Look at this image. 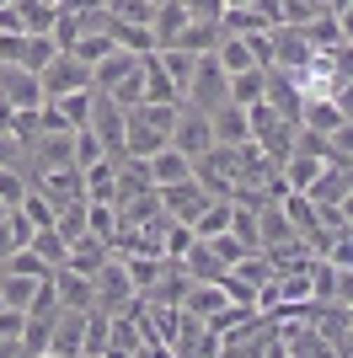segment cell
Here are the masks:
<instances>
[{
	"label": "cell",
	"instance_id": "1",
	"mask_svg": "<svg viewBox=\"0 0 353 358\" xmlns=\"http://www.w3.org/2000/svg\"><path fill=\"white\" fill-rule=\"evenodd\" d=\"M182 102L188 107H198V113H214V107H225L230 102V75L214 64V54H204V59L193 64V75H188V86H182Z\"/></svg>",
	"mask_w": 353,
	"mask_h": 358
},
{
	"label": "cell",
	"instance_id": "2",
	"mask_svg": "<svg viewBox=\"0 0 353 358\" xmlns=\"http://www.w3.org/2000/svg\"><path fill=\"white\" fill-rule=\"evenodd\" d=\"M59 54V43L48 32H0V64H16V70H43Z\"/></svg>",
	"mask_w": 353,
	"mask_h": 358
},
{
	"label": "cell",
	"instance_id": "3",
	"mask_svg": "<svg viewBox=\"0 0 353 358\" xmlns=\"http://www.w3.org/2000/svg\"><path fill=\"white\" fill-rule=\"evenodd\" d=\"M38 86H43V102H54V96H70V91H91V70L75 54H64L59 48L54 59L38 70Z\"/></svg>",
	"mask_w": 353,
	"mask_h": 358
},
{
	"label": "cell",
	"instance_id": "4",
	"mask_svg": "<svg viewBox=\"0 0 353 358\" xmlns=\"http://www.w3.org/2000/svg\"><path fill=\"white\" fill-rule=\"evenodd\" d=\"M166 145L182 150L188 161H198L209 145H214V134H209V113H198V107L176 102V118H172V134H166Z\"/></svg>",
	"mask_w": 353,
	"mask_h": 358
},
{
	"label": "cell",
	"instance_id": "5",
	"mask_svg": "<svg viewBox=\"0 0 353 358\" xmlns=\"http://www.w3.org/2000/svg\"><path fill=\"white\" fill-rule=\"evenodd\" d=\"M86 129L102 139L107 155H123V107L107 96V91H91V113H86Z\"/></svg>",
	"mask_w": 353,
	"mask_h": 358
},
{
	"label": "cell",
	"instance_id": "6",
	"mask_svg": "<svg viewBox=\"0 0 353 358\" xmlns=\"http://www.w3.org/2000/svg\"><path fill=\"white\" fill-rule=\"evenodd\" d=\"M300 129L310 134H342L348 129V102L342 96H300Z\"/></svg>",
	"mask_w": 353,
	"mask_h": 358
},
{
	"label": "cell",
	"instance_id": "7",
	"mask_svg": "<svg viewBox=\"0 0 353 358\" xmlns=\"http://www.w3.org/2000/svg\"><path fill=\"white\" fill-rule=\"evenodd\" d=\"M0 96L16 107V113H38L43 107V86L32 70H16V64H0Z\"/></svg>",
	"mask_w": 353,
	"mask_h": 358
},
{
	"label": "cell",
	"instance_id": "8",
	"mask_svg": "<svg viewBox=\"0 0 353 358\" xmlns=\"http://www.w3.org/2000/svg\"><path fill=\"white\" fill-rule=\"evenodd\" d=\"M209 134H214V145H225V150L251 145V118H247V107H235V102L214 107V113H209Z\"/></svg>",
	"mask_w": 353,
	"mask_h": 358
},
{
	"label": "cell",
	"instance_id": "9",
	"mask_svg": "<svg viewBox=\"0 0 353 358\" xmlns=\"http://www.w3.org/2000/svg\"><path fill=\"white\" fill-rule=\"evenodd\" d=\"M230 305H235V299H230V289H225V278H220V284H188V294H182L176 310L198 315V321H220Z\"/></svg>",
	"mask_w": 353,
	"mask_h": 358
},
{
	"label": "cell",
	"instance_id": "10",
	"mask_svg": "<svg viewBox=\"0 0 353 358\" xmlns=\"http://www.w3.org/2000/svg\"><path fill=\"white\" fill-rule=\"evenodd\" d=\"M348 193H353V166H321V171H316V182L305 187V198L316 203V209L348 203Z\"/></svg>",
	"mask_w": 353,
	"mask_h": 358
},
{
	"label": "cell",
	"instance_id": "11",
	"mask_svg": "<svg viewBox=\"0 0 353 358\" xmlns=\"http://www.w3.org/2000/svg\"><path fill=\"white\" fill-rule=\"evenodd\" d=\"M139 59H145V54L113 48L107 59H97V64H91V91H118V86H123V80H129L134 70H139Z\"/></svg>",
	"mask_w": 353,
	"mask_h": 358
},
{
	"label": "cell",
	"instance_id": "12",
	"mask_svg": "<svg viewBox=\"0 0 353 358\" xmlns=\"http://www.w3.org/2000/svg\"><path fill=\"white\" fill-rule=\"evenodd\" d=\"M48 284H54V299L59 310H91V278L75 268H54L48 273Z\"/></svg>",
	"mask_w": 353,
	"mask_h": 358
},
{
	"label": "cell",
	"instance_id": "13",
	"mask_svg": "<svg viewBox=\"0 0 353 358\" xmlns=\"http://www.w3.org/2000/svg\"><path fill=\"white\" fill-rule=\"evenodd\" d=\"M145 171H150V187H176V182H188V177H193V161L182 155V150L161 145V150L145 161Z\"/></svg>",
	"mask_w": 353,
	"mask_h": 358
},
{
	"label": "cell",
	"instance_id": "14",
	"mask_svg": "<svg viewBox=\"0 0 353 358\" xmlns=\"http://www.w3.org/2000/svg\"><path fill=\"white\" fill-rule=\"evenodd\" d=\"M102 262H113V246L107 241H97V236H75L70 241V252H64V268H75V273H97Z\"/></svg>",
	"mask_w": 353,
	"mask_h": 358
},
{
	"label": "cell",
	"instance_id": "15",
	"mask_svg": "<svg viewBox=\"0 0 353 358\" xmlns=\"http://www.w3.org/2000/svg\"><path fill=\"white\" fill-rule=\"evenodd\" d=\"M230 209H235L230 198H209L204 209H198V214L188 220V230H193L198 241H214V236H225V230H230Z\"/></svg>",
	"mask_w": 353,
	"mask_h": 358
},
{
	"label": "cell",
	"instance_id": "16",
	"mask_svg": "<svg viewBox=\"0 0 353 358\" xmlns=\"http://www.w3.org/2000/svg\"><path fill=\"white\" fill-rule=\"evenodd\" d=\"M27 252L38 257V262H43L48 273H54V268H64V252H70V246H64V236H59L54 224H43V230H32V241H27Z\"/></svg>",
	"mask_w": 353,
	"mask_h": 358
},
{
	"label": "cell",
	"instance_id": "17",
	"mask_svg": "<svg viewBox=\"0 0 353 358\" xmlns=\"http://www.w3.org/2000/svg\"><path fill=\"white\" fill-rule=\"evenodd\" d=\"M188 27V11H182V0H161L155 6V22H150V32H155V48L176 43V32Z\"/></svg>",
	"mask_w": 353,
	"mask_h": 358
},
{
	"label": "cell",
	"instance_id": "18",
	"mask_svg": "<svg viewBox=\"0 0 353 358\" xmlns=\"http://www.w3.org/2000/svg\"><path fill=\"white\" fill-rule=\"evenodd\" d=\"M48 113L59 118V129H86V113H91V91H70V96H54Z\"/></svg>",
	"mask_w": 353,
	"mask_h": 358
},
{
	"label": "cell",
	"instance_id": "19",
	"mask_svg": "<svg viewBox=\"0 0 353 358\" xmlns=\"http://www.w3.org/2000/svg\"><path fill=\"white\" fill-rule=\"evenodd\" d=\"M113 48H118V43H113V32H75V43L64 48V54H75V59H81V64L91 70V64H97V59H107Z\"/></svg>",
	"mask_w": 353,
	"mask_h": 358
},
{
	"label": "cell",
	"instance_id": "20",
	"mask_svg": "<svg viewBox=\"0 0 353 358\" xmlns=\"http://www.w3.org/2000/svg\"><path fill=\"white\" fill-rule=\"evenodd\" d=\"M263 80H268V70H241V75H230V102H235V107H257V102H263Z\"/></svg>",
	"mask_w": 353,
	"mask_h": 358
},
{
	"label": "cell",
	"instance_id": "21",
	"mask_svg": "<svg viewBox=\"0 0 353 358\" xmlns=\"http://www.w3.org/2000/svg\"><path fill=\"white\" fill-rule=\"evenodd\" d=\"M86 236L107 241V246L118 241V209L113 203H86Z\"/></svg>",
	"mask_w": 353,
	"mask_h": 358
},
{
	"label": "cell",
	"instance_id": "22",
	"mask_svg": "<svg viewBox=\"0 0 353 358\" xmlns=\"http://www.w3.org/2000/svg\"><path fill=\"white\" fill-rule=\"evenodd\" d=\"M70 150H75V166H81V171H86V166H97V161L107 155L102 139L91 134V129H70Z\"/></svg>",
	"mask_w": 353,
	"mask_h": 358
},
{
	"label": "cell",
	"instance_id": "23",
	"mask_svg": "<svg viewBox=\"0 0 353 358\" xmlns=\"http://www.w3.org/2000/svg\"><path fill=\"white\" fill-rule=\"evenodd\" d=\"M27 171H22V166H0V203H6V209H16V203H22V198H27Z\"/></svg>",
	"mask_w": 353,
	"mask_h": 358
},
{
	"label": "cell",
	"instance_id": "24",
	"mask_svg": "<svg viewBox=\"0 0 353 358\" xmlns=\"http://www.w3.org/2000/svg\"><path fill=\"white\" fill-rule=\"evenodd\" d=\"M182 11H188V22H209V27H220L225 0H182Z\"/></svg>",
	"mask_w": 353,
	"mask_h": 358
},
{
	"label": "cell",
	"instance_id": "25",
	"mask_svg": "<svg viewBox=\"0 0 353 358\" xmlns=\"http://www.w3.org/2000/svg\"><path fill=\"white\" fill-rule=\"evenodd\" d=\"M0 166H22V145H16L11 134H0ZM27 171V166H22Z\"/></svg>",
	"mask_w": 353,
	"mask_h": 358
},
{
	"label": "cell",
	"instance_id": "26",
	"mask_svg": "<svg viewBox=\"0 0 353 358\" xmlns=\"http://www.w3.org/2000/svg\"><path fill=\"white\" fill-rule=\"evenodd\" d=\"M11 123H16V107L0 96V134H11Z\"/></svg>",
	"mask_w": 353,
	"mask_h": 358
},
{
	"label": "cell",
	"instance_id": "27",
	"mask_svg": "<svg viewBox=\"0 0 353 358\" xmlns=\"http://www.w3.org/2000/svg\"><path fill=\"white\" fill-rule=\"evenodd\" d=\"M230 6H257V0H225V11H230Z\"/></svg>",
	"mask_w": 353,
	"mask_h": 358
},
{
	"label": "cell",
	"instance_id": "28",
	"mask_svg": "<svg viewBox=\"0 0 353 358\" xmlns=\"http://www.w3.org/2000/svg\"><path fill=\"white\" fill-rule=\"evenodd\" d=\"M75 358H102V353H75Z\"/></svg>",
	"mask_w": 353,
	"mask_h": 358
},
{
	"label": "cell",
	"instance_id": "29",
	"mask_svg": "<svg viewBox=\"0 0 353 358\" xmlns=\"http://www.w3.org/2000/svg\"><path fill=\"white\" fill-rule=\"evenodd\" d=\"M6 214H11V209H6V203H0V220H6Z\"/></svg>",
	"mask_w": 353,
	"mask_h": 358
},
{
	"label": "cell",
	"instance_id": "30",
	"mask_svg": "<svg viewBox=\"0 0 353 358\" xmlns=\"http://www.w3.org/2000/svg\"><path fill=\"white\" fill-rule=\"evenodd\" d=\"M0 310H6V305H0Z\"/></svg>",
	"mask_w": 353,
	"mask_h": 358
}]
</instances>
